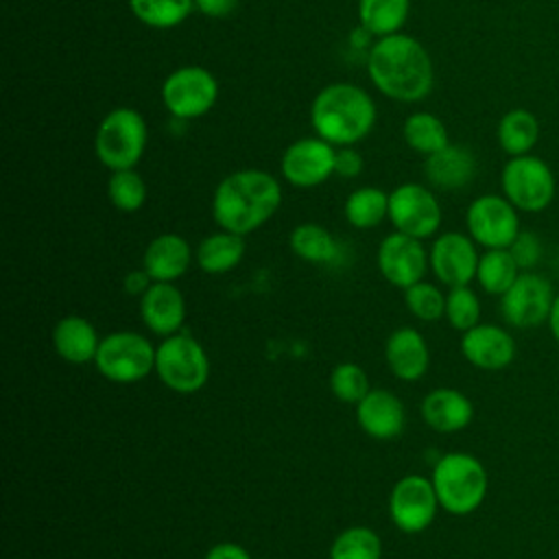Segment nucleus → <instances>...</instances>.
<instances>
[{
  "label": "nucleus",
  "instance_id": "22",
  "mask_svg": "<svg viewBox=\"0 0 559 559\" xmlns=\"http://www.w3.org/2000/svg\"><path fill=\"white\" fill-rule=\"evenodd\" d=\"M476 170L478 164L474 153L461 144H448L445 148L428 155L424 162L426 179L439 190H461L469 186Z\"/></svg>",
  "mask_w": 559,
  "mask_h": 559
},
{
  "label": "nucleus",
  "instance_id": "5",
  "mask_svg": "<svg viewBox=\"0 0 559 559\" xmlns=\"http://www.w3.org/2000/svg\"><path fill=\"white\" fill-rule=\"evenodd\" d=\"M148 142L144 116L133 107L111 109L94 135V153L103 166L114 170L135 168Z\"/></svg>",
  "mask_w": 559,
  "mask_h": 559
},
{
  "label": "nucleus",
  "instance_id": "9",
  "mask_svg": "<svg viewBox=\"0 0 559 559\" xmlns=\"http://www.w3.org/2000/svg\"><path fill=\"white\" fill-rule=\"evenodd\" d=\"M216 98L218 81L203 66H181L162 83V103L173 118H201L216 105Z\"/></svg>",
  "mask_w": 559,
  "mask_h": 559
},
{
  "label": "nucleus",
  "instance_id": "13",
  "mask_svg": "<svg viewBox=\"0 0 559 559\" xmlns=\"http://www.w3.org/2000/svg\"><path fill=\"white\" fill-rule=\"evenodd\" d=\"M439 511V498L432 480L421 474L402 476L389 496V515L393 524L408 535L426 531Z\"/></svg>",
  "mask_w": 559,
  "mask_h": 559
},
{
  "label": "nucleus",
  "instance_id": "11",
  "mask_svg": "<svg viewBox=\"0 0 559 559\" xmlns=\"http://www.w3.org/2000/svg\"><path fill=\"white\" fill-rule=\"evenodd\" d=\"M389 221L395 231L424 240L441 227V205L432 190L406 181L389 192Z\"/></svg>",
  "mask_w": 559,
  "mask_h": 559
},
{
  "label": "nucleus",
  "instance_id": "18",
  "mask_svg": "<svg viewBox=\"0 0 559 559\" xmlns=\"http://www.w3.org/2000/svg\"><path fill=\"white\" fill-rule=\"evenodd\" d=\"M140 317L144 325L162 338L181 332L186 321V299L175 282H153L140 297Z\"/></svg>",
  "mask_w": 559,
  "mask_h": 559
},
{
  "label": "nucleus",
  "instance_id": "3",
  "mask_svg": "<svg viewBox=\"0 0 559 559\" xmlns=\"http://www.w3.org/2000/svg\"><path fill=\"white\" fill-rule=\"evenodd\" d=\"M376 118V103L367 90L345 81L321 87L310 105L317 138L332 146H354L371 133Z\"/></svg>",
  "mask_w": 559,
  "mask_h": 559
},
{
  "label": "nucleus",
  "instance_id": "44",
  "mask_svg": "<svg viewBox=\"0 0 559 559\" xmlns=\"http://www.w3.org/2000/svg\"><path fill=\"white\" fill-rule=\"evenodd\" d=\"M262 559H273V557H262Z\"/></svg>",
  "mask_w": 559,
  "mask_h": 559
},
{
  "label": "nucleus",
  "instance_id": "26",
  "mask_svg": "<svg viewBox=\"0 0 559 559\" xmlns=\"http://www.w3.org/2000/svg\"><path fill=\"white\" fill-rule=\"evenodd\" d=\"M496 138L500 148L509 157L518 155H528L533 146L539 140V122L537 116L524 107H513L509 109L496 127Z\"/></svg>",
  "mask_w": 559,
  "mask_h": 559
},
{
  "label": "nucleus",
  "instance_id": "4",
  "mask_svg": "<svg viewBox=\"0 0 559 559\" xmlns=\"http://www.w3.org/2000/svg\"><path fill=\"white\" fill-rule=\"evenodd\" d=\"M432 487L439 498V507L452 515L474 513L489 487L485 465L467 452H448L432 467Z\"/></svg>",
  "mask_w": 559,
  "mask_h": 559
},
{
  "label": "nucleus",
  "instance_id": "17",
  "mask_svg": "<svg viewBox=\"0 0 559 559\" xmlns=\"http://www.w3.org/2000/svg\"><path fill=\"white\" fill-rule=\"evenodd\" d=\"M463 358L483 371H498L513 362L515 341L513 336L493 323H478L461 336Z\"/></svg>",
  "mask_w": 559,
  "mask_h": 559
},
{
  "label": "nucleus",
  "instance_id": "29",
  "mask_svg": "<svg viewBox=\"0 0 559 559\" xmlns=\"http://www.w3.org/2000/svg\"><path fill=\"white\" fill-rule=\"evenodd\" d=\"M290 251L312 264H330L338 255L336 238L317 223H301L288 236Z\"/></svg>",
  "mask_w": 559,
  "mask_h": 559
},
{
  "label": "nucleus",
  "instance_id": "34",
  "mask_svg": "<svg viewBox=\"0 0 559 559\" xmlns=\"http://www.w3.org/2000/svg\"><path fill=\"white\" fill-rule=\"evenodd\" d=\"M107 197L120 212H138L146 201V183L135 168L114 170L107 181Z\"/></svg>",
  "mask_w": 559,
  "mask_h": 559
},
{
  "label": "nucleus",
  "instance_id": "10",
  "mask_svg": "<svg viewBox=\"0 0 559 559\" xmlns=\"http://www.w3.org/2000/svg\"><path fill=\"white\" fill-rule=\"evenodd\" d=\"M465 225L472 240L485 249H509L520 229L515 205L502 194H480L465 212Z\"/></svg>",
  "mask_w": 559,
  "mask_h": 559
},
{
  "label": "nucleus",
  "instance_id": "24",
  "mask_svg": "<svg viewBox=\"0 0 559 559\" xmlns=\"http://www.w3.org/2000/svg\"><path fill=\"white\" fill-rule=\"evenodd\" d=\"M98 345L96 328L81 314H66L52 328V347L70 365L94 362Z\"/></svg>",
  "mask_w": 559,
  "mask_h": 559
},
{
  "label": "nucleus",
  "instance_id": "37",
  "mask_svg": "<svg viewBox=\"0 0 559 559\" xmlns=\"http://www.w3.org/2000/svg\"><path fill=\"white\" fill-rule=\"evenodd\" d=\"M330 389L336 400L347 404H358L369 391L367 371L356 362H341L330 373Z\"/></svg>",
  "mask_w": 559,
  "mask_h": 559
},
{
  "label": "nucleus",
  "instance_id": "30",
  "mask_svg": "<svg viewBox=\"0 0 559 559\" xmlns=\"http://www.w3.org/2000/svg\"><path fill=\"white\" fill-rule=\"evenodd\" d=\"M402 138L415 153L426 157L450 144L445 124L430 111H413L402 124Z\"/></svg>",
  "mask_w": 559,
  "mask_h": 559
},
{
  "label": "nucleus",
  "instance_id": "38",
  "mask_svg": "<svg viewBox=\"0 0 559 559\" xmlns=\"http://www.w3.org/2000/svg\"><path fill=\"white\" fill-rule=\"evenodd\" d=\"M513 260L518 262L520 271H531L533 266H537V262L542 260V240L537 234L533 231H520L515 236V240L509 247Z\"/></svg>",
  "mask_w": 559,
  "mask_h": 559
},
{
  "label": "nucleus",
  "instance_id": "6",
  "mask_svg": "<svg viewBox=\"0 0 559 559\" xmlns=\"http://www.w3.org/2000/svg\"><path fill=\"white\" fill-rule=\"evenodd\" d=\"M155 373L170 391L190 395L207 384L210 358L194 336L177 332L157 345Z\"/></svg>",
  "mask_w": 559,
  "mask_h": 559
},
{
  "label": "nucleus",
  "instance_id": "39",
  "mask_svg": "<svg viewBox=\"0 0 559 559\" xmlns=\"http://www.w3.org/2000/svg\"><path fill=\"white\" fill-rule=\"evenodd\" d=\"M362 155L354 146H336L334 155V175L343 179H354L362 173Z\"/></svg>",
  "mask_w": 559,
  "mask_h": 559
},
{
  "label": "nucleus",
  "instance_id": "27",
  "mask_svg": "<svg viewBox=\"0 0 559 559\" xmlns=\"http://www.w3.org/2000/svg\"><path fill=\"white\" fill-rule=\"evenodd\" d=\"M411 11V0H358V22L373 37L400 33Z\"/></svg>",
  "mask_w": 559,
  "mask_h": 559
},
{
  "label": "nucleus",
  "instance_id": "15",
  "mask_svg": "<svg viewBox=\"0 0 559 559\" xmlns=\"http://www.w3.org/2000/svg\"><path fill=\"white\" fill-rule=\"evenodd\" d=\"M480 253L469 234L445 231L439 234L428 251L432 275L448 288L467 286L476 280Z\"/></svg>",
  "mask_w": 559,
  "mask_h": 559
},
{
  "label": "nucleus",
  "instance_id": "1",
  "mask_svg": "<svg viewBox=\"0 0 559 559\" xmlns=\"http://www.w3.org/2000/svg\"><path fill=\"white\" fill-rule=\"evenodd\" d=\"M367 74L384 96L400 103L426 98L435 83L428 50L404 33L378 37L367 52Z\"/></svg>",
  "mask_w": 559,
  "mask_h": 559
},
{
  "label": "nucleus",
  "instance_id": "12",
  "mask_svg": "<svg viewBox=\"0 0 559 559\" xmlns=\"http://www.w3.org/2000/svg\"><path fill=\"white\" fill-rule=\"evenodd\" d=\"M555 293L550 282L533 271H522L509 290L500 297L502 319L518 328L528 330L548 321Z\"/></svg>",
  "mask_w": 559,
  "mask_h": 559
},
{
  "label": "nucleus",
  "instance_id": "7",
  "mask_svg": "<svg viewBox=\"0 0 559 559\" xmlns=\"http://www.w3.org/2000/svg\"><path fill=\"white\" fill-rule=\"evenodd\" d=\"M157 347L140 332L118 330L100 338L94 365L98 373L116 384H133L155 371Z\"/></svg>",
  "mask_w": 559,
  "mask_h": 559
},
{
  "label": "nucleus",
  "instance_id": "33",
  "mask_svg": "<svg viewBox=\"0 0 559 559\" xmlns=\"http://www.w3.org/2000/svg\"><path fill=\"white\" fill-rule=\"evenodd\" d=\"M330 559H382V539L369 526L343 528L332 539Z\"/></svg>",
  "mask_w": 559,
  "mask_h": 559
},
{
  "label": "nucleus",
  "instance_id": "23",
  "mask_svg": "<svg viewBox=\"0 0 559 559\" xmlns=\"http://www.w3.org/2000/svg\"><path fill=\"white\" fill-rule=\"evenodd\" d=\"M192 264L190 242L179 234L155 236L142 258V266L153 277V282H177L186 275Z\"/></svg>",
  "mask_w": 559,
  "mask_h": 559
},
{
  "label": "nucleus",
  "instance_id": "19",
  "mask_svg": "<svg viewBox=\"0 0 559 559\" xmlns=\"http://www.w3.org/2000/svg\"><path fill=\"white\" fill-rule=\"evenodd\" d=\"M356 421L369 437L389 441L402 435L406 424V408L393 391L371 389L356 404Z\"/></svg>",
  "mask_w": 559,
  "mask_h": 559
},
{
  "label": "nucleus",
  "instance_id": "8",
  "mask_svg": "<svg viewBox=\"0 0 559 559\" xmlns=\"http://www.w3.org/2000/svg\"><path fill=\"white\" fill-rule=\"evenodd\" d=\"M502 194L515 205L518 212H542L555 199V175L550 166L535 155L509 157L500 173Z\"/></svg>",
  "mask_w": 559,
  "mask_h": 559
},
{
  "label": "nucleus",
  "instance_id": "43",
  "mask_svg": "<svg viewBox=\"0 0 559 559\" xmlns=\"http://www.w3.org/2000/svg\"><path fill=\"white\" fill-rule=\"evenodd\" d=\"M548 325H550V332H552L555 341L559 343V295H555L552 310H550V317H548Z\"/></svg>",
  "mask_w": 559,
  "mask_h": 559
},
{
  "label": "nucleus",
  "instance_id": "32",
  "mask_svg": "<svg viewBox=\"0 0 559 559\" xmlns=\"http://www.w3.org/2000/svg\"><path fill=\"white\" fill-rule=\"evenodd\" d=\"M131 13L151 28H175L194 9V0H129Z\"/></svg>",
  "mask_w": 559,
  "mask_h": 559
},
{
  "label": "nucleus",
  "instance_id": "16",
  "mask_svg": "<svg viewBox=\"0 0 559 559\" xmlns=\"http://www.w3.org/2000/svg\"><path fill=\"white\" fill-rule=\"evenodd\" d=\"M336 146L321 138H301L286 146L280 170L295 188H314L334 175Z\"/></svg>",
  "mask_w": 559,
  "mask_h": 559
},
{
  "label": "nucleus",
  "instance_id": "25",
  "mask_svg": "<svg viewBox=\"0 0 559 559\" xmlns=\"http://www.w3.org/2000/svg\"><path fill=\"white\" fill-rule=\"evenodd\" d=\"M245 255V236L221 229L205 236L194 251V260L203 273L223 275L240 264Z\"/></svg>",
  "mask_w": 559,
  "mask_h": 559
},
{
  "label": "nucleus",
  "instance_id": "40",
  "mask_svg": "<svg viewBox=\"0 0 559 559\" xmlns=\"http://www.w3.org/2000/svg\"><path fill=\"white\" fill-rule=\"evenodd\" d=\"M238 7V0H194V9L212 20L229 17Z\"/></svg>",
  "mask_w": 559,
  "mask_h": 559
},
{
  "label": "nucleus",
  "instance_id": "35",
  "mask_svg": "<svg viewBox=\"0 0 559 559\" xmlns=\"http://www.w3.org/2000/svg\"><path fill=\"white\" fill-rule=\"evenodd\" d=\"M404 304L408 312L424 323H435L445 317V295L441 288L424 280L404 288Z\"/></svg>",
  "mask_w": 559,
  "mask_h": 559
},
{
  "label": "nucleus",
  "instance_id": "41",
  "mask_svg": "<svg viewBox=\"0 0 559 559\" xmlns=\"http://www.w3.org/2000/svg\"><path fill=\"white\" fill-rule=\"evenodd\" d=\"M153 284V277L146 273V269H133L122 277V288L133 295V297H142Z\"/></svg>",
  "mask_w": 559,
  "mask_h": 559
},
{
  "label": "nucleus",
  "instance_id": "14",
  "mask_svg": "<svg viewBox=\"0 0 559 559\" xmlns=\"http://www.w3.org/2000/svg\"><path fill=\"white\" fill-rule=\"evenodd\" d=\"M376 262L380 275L395 288H408L421 282L430 269L421 240L402 231H393L380 240Z\"/></svg>",
  "mask_w": 559,
  "mask_h": 559
},
{
  "label": "nucleus",
  "instance_id": "42",
  "mask_svg": "<svg viewBox=\"0 0 559 559\" xmlns=\"http://www.w3.org/2000/svg\"><path fill=\"white\" fill-rule=\"evenodd\" d=\"M203 559H251V555L236 542H218L205 552Z\"/></svg>",
  "mask_w": 559,
  "mask_h": 559
},
{
  "label": "nucleus",
  "instance_id": "28",
  "mask_svg": "<svg viewBox=\"0 0 559 559\" xmlns=\"http://www.w3.org/2000/svg\"><path fill=\"white\" fill-rule=\"evenodd\" d=\"M345 221L356 229L378 227L389 218V192L376 186H362L349 192L343 205Z\"/></svg>",
  "mask_w": 559,
  "mask_h": 559
},
{
  "label": "nucleus",
  "instance_id": "20",
  "mask_svg": "<svg viewBox=\"0 0 559 559\" xmlns=\"http://www.w3.org/2000/svg\"><path fill=\"white\" fill-rule=\"evenodd\" d=\"M384 360L397 380H419L430 365V349L424 334L415 328H397L384 343Z\"/></svg>",
  "mask_w": 559,
  "mask_h": 559
},
{
  "label": "nucleus",
  "instance_id": "21",
  "mask_svg": "<svg viewBox=\"0 0 559 559\" xmlns=\"http://www.w3.org/2000/svg\"><path fill=\"white\" fill-rule=\"evenodd\" d=\"M421 419L435 432H459L472 424L474 404L463 391L452 386H439L424 395Z\"/></svg>",
  "mask_w": 559,
  "mask_h": 559
},
{
  "label": "nucleus",
  "instance_id": "31",
  "mask_svg": "<svg viewBox=\"0 0 559 559\" xmlns=\"http://www.w3.org/2000/svg\"><path fill=\"white\" fill-rule=\"evenodd\" d=\"M520 273L522 271L509 249H485V253H480L478 260L476 282L485 293L502 297Z\"/></svg>",
  "mask_w": 559,
  "mask_h": 559
},
{
  "label": "nucleus",
  "instance_id": "2",
  "mask_svg": "<svg viewBox=\"0 0 559 559\" xmlns=\"http://www.w3.org/2000/svg\"><path fill=\"white\" fill-rule=\"evenodd\" d=\"M282 205L280 181L260 168L223 177L212 194V216L221 229L247 236L262 227Z\"/></svg>",
  "mask_w": 559,
  "mask_h": 559
},
{
  "label": "nucleus",
  "instance_id": "36",
  "mask_svg": "<svg viewBox=\"0 0 559 559\" xmlns=\"http://www.w3.org/2000/svg\"><path fill=\"white\" fill-rule=\"evenodd\" d=\"M445 319L459 332H467L480 323V299L469 284L454 286L445 293Z\"/></svg>",
  "mask_w": 559,
  "mask_h": 559
}]
</instances>
